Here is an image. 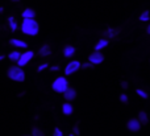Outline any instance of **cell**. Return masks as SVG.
<instances>
[{"mask_svg":"<svg viewBox=\"0 0 150 136\" xmlns=\"http://www.w3.org/2000/svg\"><path fill=\"white\" fill-rule=\"evenodd\" d=\"M9 44L12 46H16V48H21V49H26L28 48V44L23 40H18V38H11L9 40Z\"/></svg>","mask_w":150,"mask_h":136,"instance_id":"9","label":"cell"},{"mask_svg":"<svg viewBox=\"0 0 150 136\" xmlns=\"http://www.w3.org/2000/svg\"><path fill=\"white\" fill-rule=\"evenodd\" d=\"M32 136H45V134L41 128H38V127H33V130H32Z\"/></svg>","mask_w":150,"mask_h":136,"instance_id":"19","label":"cell"},{"mask_svg":"<svg viewBox=\"0 0 150 136\" xmlns=\"http://www.w3.org/2000/svg\"><path fill=\"white\" fill-rule=\"evenodd\" d=\"M138 120L141 122V124H148L149 119H148V115H146V113L141 111V113L138 114Z\"/></svg>","mask_w":150,"mask_h":136,"instance_id":"18","label":"cell"},{"mask_svg":"<svg viewBox=\"0 0 150 136\" xmlns=\"http://www.w3.org/2000/svg\"><path fill=\"white\" fill-rule=\"evenodd\" d=\"M5 58V56H0V61H3Z\"/></svg>","mask_w":150,"mask_h":136,"instance_id":"30","label":"cell"},{"mask_svg":"<svg viewBox=\"0 0 150 136\" xmlns=\"http://www.w3.org/2000/svg\"><path fill=\"white\" fill-rule=\"evenodd\" d=\"M47 68H49V63L45 62V63H42V65H40L38 68H37V71H38V73H41V71H44L45 69H47Z\"/></svg>","mask_w":150,"mask_h":136,"instance_id":"22","label":"cell"},{"mask_svg":"<svg viewBox=\"0 0 150 136\" xmlns=\"http://www.w3.org/2000/svg\"><path fill=\"white\" fill-rule=\"evenodd\" d=\"M88 61H90L91 63H93V65H99V63H101L104 61V56L100 53V50H95L93 53L90 54Z\"/></svg>","mask_w":150,"mask_h":136,"instance_id":"6","label":"cell"},{"mask_svg":"<svg viewBox=\"0 0 150 136\" xmlns=\"http://www.w3.org/2000/svg\"><path fill=\"white\" fill-rule=\"evenodd\" d=\"M50 69H52V71H58V70H59V66H57V65H55V66H52V68H50Z\"/></svg>","mask_w":150,"mask_h":136,"instance_id":"27","label":"cell"},{"mask_svg":"<svg viewBox=\"0 0 150 136\" xmlns=\"http://www.w3.org/2000/svg\"><path fill=\"white\" fill-rule=\"evenodd\" d=\"M80 69H93V63L86 62V63H83V65L80 66Z\"/></svg>","mask_w":150,"mask_h":136,"instance_id":"24","label":"cell"},{"mask_svg":"<svg viewBox=\"0 0 150 136\" xmlns=\"http://www.w3.org/2000/svg\"><path fill=\"white\" fill-rule=\"evenodd\" d=\"M146 32H148V34H150V25L148 26V29H146Z\"/></svg>","mask_w":150,"mask_h":136,"instance_id":"29","label":"cell"},{"mask_svg":"<svg viewBox=\"0 0 150 136\" xmlns=\"http://www.w3.org/2000/svg\"><path fill=\"white\" fill-rule=\"evenodd\" d=\"M80 66H82V63H80L79 61H71V62H69L67 66L65 68V74L66 75H71V74L76 73V71L80 69Z\"/></svg>","mask_w":150,"mask_h":136,"instance_id":"4","label":"cell"},{"mask_svg":"<svg viewBox=\"0 0 150 136\" xmlns=\"http://www.w3.org/2000/svg\"><path fill=\"white\" fill-rule=\"evenodd\" d=\"M21 16H23V19H34L36 17V11L32 9V8H25L21 13Z\"/></svg>","mask_w":150,"mask_h":136,"instance_id":"11","label":"cell"},{"mask_svg":"<svg viewBox=\"0 0 150 136\" xmlns=\"http://www.w3.org/2000/svg\"><path fill=\"white\" fill-rule=\"evenodd\" d=\"M53 136H63L62 130H59L58 127H55V128H54V132H53Z\"/></svg>","mask_w":150,"mask_h":136,"instance_id":"23","label":"cell"},{"mask_svg":"<svg viewBox=\"0 0 150 136\" xmlns=\"http://www.w3.org/2000/svg\"><path fill=\"white\" fill-rule=\"evenodd\" d=\"M12 1H20V0H12Z\"/></svg>","mask_w":150,"mask_h":136,"instance_id":"32","label":"cell"},{"mask_svg":"<svg viewBox=\"0 0 150 136\" xmlns=\"http://www.w3.org/2000/svg\"><path fill=\"white\" fill-rule=\"evenodd\" d=\"M7 75L9 79L15 82H24L25 81V71L23 70L21 66H11L7 71Z\"/></svg>","mask_w":150,"mask_h":136,"instance_id":"2","label":"cell"},{"mask_svg":"<svg viewBox=\"0 0 150 136\" xmlns=\"http://www.w3.org/2000/svg\"><path fill=\"white\" fill-rule=\"evenodd\" d=\"M121 86H122V89H128V83H127V82H121Z\"/></svg>","mask_w":150,"mask_h":136,"instance_id":"28","label":"cell"},{"mask_svg":"<svg viewBox=\"0 0 150 136\" xmlns=\"http://www.w3.org/2000/svg\"><path fill=\"white\" fill-rule=\"evenodd\" d=\"M73 132L75 135H79V127H78V124H75L74 128H73Z\"/></svg>","mask_w":150,"mask_h":136,"instance_id":"26","label":"cell"},{"mask_svg":"<svg viewBox=\"0 0 150 136\" xmlns=\"http://www.w3.org/2000/svg\"><path fill=\"white\" fill-rule=\"evenodd\" d=\"M69 136H76V135H75V134H70V135H69Z\"/></svg>","mask_w":150,"mask_h":136,"instance_id":"31","label":"cell"},{"mask_svg":"<svg viewBox=\"0 0 150 136\" xmlns=\"http://www.w3.org/2000/svg\"><path fill=\"white\" fill-rule=\"evenodd\" d=\"M149 11H145L144 13H141V16H140V20L141 21H149V19H150V15H149Z\"/></svg>","mask_w":150,"mask_h":136,"instance_id":"20","label":"cell"},{"mask_svg":"<svg viewBox=\"0 0 150 136\" xmlns=\"http://www.w3.org/2000/svg\"><path fill=\"white\" fill-rule=\"evenodd\" d=\"M74 53H75V48L73 45H66V46L63 48V56H65V57H67V58L73 57Z\"/></svg>","mask_w":150,"mask_h":136,"instance_id":"12","label":"cell"},{"mask_svg":"<svg viewBox=\"0 0 150 136\" xmlns=\"http://www.w3.org/2000/svg\"><path fill=\"white\" fill-rule=\"evenodd\" d=\"M117 33H119V29H112V28H109V29H107V31L104 32V36H107V37H109V38H112V37H115Z\"/></svg>","mask_w":150,"mask_h":136,"instance_id":"17","label":"cell"},{"mask_svg":"<svg viewBox=\"0 0 150 136\" xmlns=\"http://www.w3.org/2000/svg\"><path fill=\"white\" fill-rule=\"evenodd\" d=\"M8 25H9V29L12 32H16L17 28H18V24H17V21H16V19L13 17V16H9V17H8Z\"/></svg>","mask_w":150,"mask_h":136,"instance_id":"14","label":"cell"},{"mask_svg":"<svg viewBox=\"0 0 150 136\" xmlns=\"http://www.w3.org/2000/svg\"><path fill=\"white\" fill-rule=\"evenodd\" d=\"M38 54L41 56V57H47V56L52 54V48H50L47 44L42 45V46L40 48V50H38Z\"/></svg>","mask_w":150,"mask_h":136,"instance_id":"10","label":"cell"},{"mask_svg":"<svg viewBox=\"0 0 150 136\" xmlns=\"http://www.w3.org/2000/svg\"><path fill=\"white\" fill-rule=\"evenodd\" d=\"M23 136H32V135H23Z\"/></svg>","mask_w":150,"mask_h":136,"instance_id":"33","label":"cell"},{"mask_svg":"<svg viewBox=\"0 0 150 136\" xmlns=\"http://www.w3.org/2000/svg\"><path fill=\"white\" fill-rule=\"evenodd\" d=\"M127 127L129 131L137 132V131H140V128H141V122L138 120V119H130L127 123Z\"/></svg>","mask_w":150,"mask_h":136,"instance_id":"7","label":"cell"},{"mask_svg":"<svg viewBox=\"0 0 150 136\" xmlns=\"http://www.w3.org/2000/svg\"><path fill=\"white\" fill-rule=\"evenodd\" d=\"M107 45H108V40H105V38L99 40L98 44L95 45V50H101V49H104Z\"/></svg>","mask_w":150,"mask_h":136,"instance_id":"16","label":"cell"},{"mask_svg":"<svg viewBox=\"0 0 150 136\" xmlns=\"http://www.w3.org/2000/svg\"><path fill=\"white\" fill-rule=\"evenodd\" d=\"M21 57V53L18 52V50H13V52H11L9 54H8V58H9L12 62H17L18 60H20Z\"/></svg>","mask_w":150,"mask_h":136,"instance_id":"15","label":"cell"},{"mask_svg":"<svg viewBox=\"0 0 150 136\" xmlns=\"http://www.w3.org/2000/svg\"><path fill=\"white\" fill-rule=\"evenodd\" d=\"M62 113L65 114V115H71V114L74 113L73 105H71V103H69V102L63 103V105H62Z\"/></svg>","mask_w":150,"mask_h":136,"instance_id":"13","label":"cell"},{"mask_svg":"<svg viewBox=\"0 0 150 136\" xmlns=\"http://www.w3.org/2000/svg\"><path fill=\"white\" fill-rule=\"evenodd\" d=\"M63 98H65L67 102H70V100H74L75 98H76V90L73 89V87H67V90L63 93Z\"/></svg>","mask_w":150,"mask_h":136,"instance_id":"8","label":"cell"},{"mask_svg":"<svg viewBox=\"0 0 150 136\" xmlns=\"http://www.w3.org/2000/svg\"><path fill=\"white\" fill-rule=\"evenodd\" d=\"M67 87H69V82L65 77H58V78H55L52 85V89L54 90L55 93H59V94H63V93L67 90Z\"/></svg>","mask_w":150,"mask_h":136,"instance_id":"3","label":"cell"},{"mask_svg":"<svg viewBox=\"0 0 150 136\" xmlns=\"http://www.w3.org/2000/svg\"><path fill=\"white\" fill-rule=\"evenodd\" d=\"M136 93H137L138 95H140L142 99H148V93H145L144 90H141V89H137L136 90Z\"/></svg>","mask_w":150,"mask_h":136,"instance_id":"21","label":"cell"},{"mask_svg":"<svg viewBox=\"0 0 150 136\" xmlns=\"http://www.w3.org/2000/svg\"><path fill=\"white\" fill-rule=\"evenodd\" d=\"M40 31L38 23L34 19H23L21 23V32L26 36H36Z\"/></svg>","mask_w":150,"mask_h":136,"instance_id":"1","label":"cell"},{"mask_svg":"<svg viewBox=\"0 0 150 136\" xmlns=\"http://www.w3.org/2000/svg\"><path fill=\"white\" fill-rule=\"evenodd\" d=\"M120 100H121L122 103H127L128 102V97L125 94H121V95H120Z\"/></svg>","mask_w":150,"mask_h":136,"instance_id":"25","label":"cell"},{"mask_svg":"<svg viewBox=\"0 0 150 136\" xmlns=\"http://www.w3.org/2000/svg\"><path fill=\"white\" fill-rule=\"evenodd\" d=\"M33 56H34V52H32V50H26L25 53H23V54H21L20 60L17 61V65L21 66V68H23V66H25L26 63H28L29 61L33 58Z\"/></svg>","mask_w":150,"mask_h":136,"instance_id":"5","label":"cell"}]
</instances>
